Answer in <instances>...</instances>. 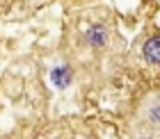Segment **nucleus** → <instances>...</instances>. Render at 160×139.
Returning <instances> with one entry per match:
<instances>
[{"label":"nucleus","instance_id":"1","mask_svg":"<svg viewBox=\"0 0 160 139\" xmlns=\"http://www.w3.org/2000/svg\"><path fill=\"white\" fill-rule=\"evenodd\" d=\"M137 121L142 126V135H160V93H153L144 100Z\"/></svg>","mask_w":160,"mask_h":139},{"label":"nucleus","instance_id":"2","mask_svg":"<svg viewBox=\"0 0 160 139\" xmlns=\"http://www.w3.org/2000/svg\"><path fill=\"white\" fill-rule=\"evenodd\" d=\"M50 80H53V84L57 89H67L71 84V80H73V73H71L69 66H55L50 71Z\"/></svg>","mask_w":160,"mask_h":139},{"label":"nucleus","instance_id":"3","mask_svg":"<svg viewBox=\"0 0 160 139\" xmlns=\"http://www.w3.org/2000/svg\"><path fill=\"white\" fill-rule=\"evenodd\" d=\"M144 60L149 64H153V66L160 64V34L151 36V39L144 43Z\"/></svg>","mask_w":160,"mask_h":139},{"label":"nucleus","instance_id":"4","mask_svg":"<svg viewBox=\"0 0 160 139\" xmlns=\"http://www.w3.org/2000/svg\"><path fill=\"white\" fill-rule=\"evenodd\" d=\"M105 39H108L105 27L94 25L92 30H87V43H89L92 48H103V46H105Z\"/></svg>","mask_w":160,"mask_h":139}]
</instances>
